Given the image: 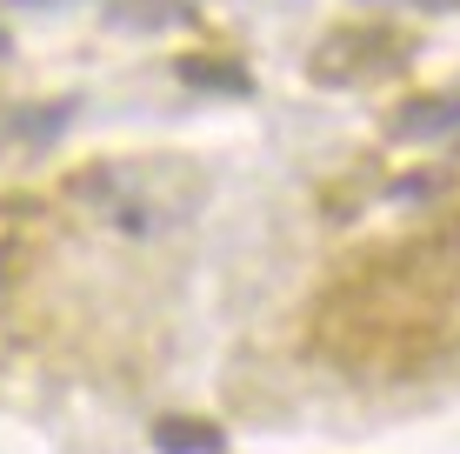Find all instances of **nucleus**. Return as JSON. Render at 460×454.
<instances>
[{
  "mask_svg": "<svg viewBox=\"0 0 460 454\" xmlns=\"http://www.w3.org/2000/svg\"><path fill=\"white\" fill-rule=\"evenodd\" d=\"M394 60H401V40L387 34V27H334L321 47H314V81L321 87H354V81H374V74H387Z\"/></svg>",
  "mask_w": 460,
  "mask_h": 454,
  "instance_id": "1",
  "label": "nucleus"
},
{
  "mask_svg": "<svg viewBox=\"0 0 460 454\" xmlns=\"http://www.w3.org/2000/svg\"><path fill=\"white\" fill-rule=\"evenodd\" d=\"M394 134H401V140H447V134H460V93L407 101L401 114H394Z\"/></svg>",
  "mask_w": 460,
  "mask_h": 454,
  "instance_id": "2",
  "label": "nucleus"
},
{
  "mask_svg": "<svg viewBox=\"0 0 460 454\" xmlns=\"http://www.w3.org/2000/svg\"><path fill=\"white\" fill-rule=\"evenodd\" d=\"M154 441H161L167 454H214L220 448V428H208V421H161Z\"/></svg>",
  "mask_w": 460,
  "mask_h": 454,
  "instance_id": "3",
  "label": "nucleus"
},
{
  "mask_svg": "<svg viewBox=\"0 0 460 454\" xmlns=\"http://www.w3.org/2000/svg\"><path fill=\"white\" fill-rule=\"evenodd\" d=\"M181 74L187 81H214L220 93H247V74L227 67V60H181Z\"/></svg>",
  "mask_w": 460,
  "mask_h": 454,
  "instance_id": "4",
  "label": "nucleus"
}]
</instances>
